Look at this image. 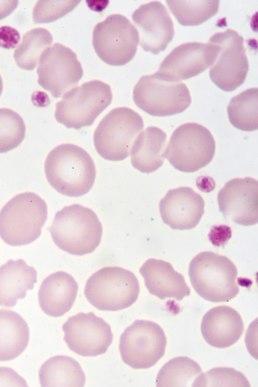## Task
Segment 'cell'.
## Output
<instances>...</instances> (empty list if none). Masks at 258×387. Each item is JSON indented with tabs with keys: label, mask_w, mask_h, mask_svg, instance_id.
<instances>
[{
	"label": "cell",
	"mask_w": 258,
	"mask_h": 387,
	"mask_svg": "<svg viewBox=\"0 0 258 387\" xmlns=\"http://www.w3.org/2000/svg\"><path fill=\"white\" fill-rule=\"evenodd\" d=\"M167 135L161 129L149 126L140 132L131 149V162L139 171L149 174L164 163Z\"/></svg>",
	"instance_id": "23"
},
{
	"label": "cell",
	"mask_w": 258,
	"mask_h": 387,
	"mask_svg": "<svg viewBox=\"0 0 258 387\" xmlns=\"http://www.w3.org/2000/svg\"><path fill=\"white\" fill-rule=\"evenodd\" d=\"M143 127V120L136 111L126 107L114 108L95 131L96 150L105 160H123L130 155L133 143Z\"/></svg>",
	"instance_id": "7"
},
{
	"label": "cell",
	"mask_w": 258,
	"mask_h": 387,
	"mask_svg": "<svg viewBox=\"0 0 258 387\" xmlns=\"http://www.w3.org/2000/svg\"><path fill=\"white\" fill-rule=\"evenodd\" d=\"M20 40L19 32L8 26L0 27V46L6 49L15 48Z\"/></svg>",
	"instance_id": "35"
},
{
	"label": "cell",
	"mask_w": 258,
	"mask_h": 387,
	"mask_svg": "<svg viewBox=\"0 0 258 387\" xmlns=\"http://www.w3.org/2000/svg\"><path fill=\"white\" fill-rule=\"evenodd\" d=\"M257 88L248 89L233 97L227 106V114L231 124L245 132L258 128Z\"/></svg>",
	"instance_id": "26"
},
{
	"label": "cell",
	"mask_w": 258,
	"mask_h": 387,
	"mask_svg": "<svg viewBox=\"0 0 258 387\" xmlns=\"http://www.w3.org/2000/svg\"><path fill=\"white\" fill-rule=\"evenodd\" d=\"M132 17L138 32L140 45L144 51L157 54L166 49L174 30L172 20L162 3L152 1L142 4Z\"/></svg>",
	"instance_id": "16"
},
{
	"label": "cell",
	"mask_w": 258,
	"mask_h": 387,
	"mask_svg": "<svg viewBox=\"0 0 258 387\" xmlns=\"http://www.w3.org/2000/svg\"><path fill=\"white\" fill-rule=\"evenodd\" d=\"M219 211L225 218L248 226L258 222V182L250 177L226 182L217 195Z\"/></svg>",
	"instance_id": "15"
},
{
	"label": "cell",
	"mask_w": 258,
	"mask_h": 387,
	"mask_svg": "<svg viewBox=\"0 0 258 387\" xmlns=\"http://www.w3.org/2000/svg\"><path fill=\"white\" fill-rule=\"evenodd\" d=\"M209 42L214 52L209 71L211 80L224 91H234L244 83L249 70L243 38L228 29L214 34Z\"/></svg>",
	"instance_id": "9"
},
{
	"label": "cell",
	"mask_w": 258,
	"mask_h": 387,
	"mask_svg": "<svg viewBox=\"0 0 258 387\" xmlns=\"http://www.w3.org/2000/svg\"><path fill=\"white\" fill-rule=\"evenodd\" d=\"M80 1H38L33 9L34 23H49L69 13Z\"/></svg>",
	"instance_id": "32"
},
{
	"label": "cell",
	"mask_w": 258,
	"mask_h": 387,
	"mask_svg": "<svg viewBox=\"0 0 258 387\" xmlns=\"http://www.w3.org/2000/svg\"><path fill=\"white\" fill-rule=\"evenodd\" d=\"M39 379L42 387H83L86 381L79 363L63 355L53 356L44 362L39 369Z\"/></svg>",
	"instance_id": "25"
},
{
	"label": "cell",
	"mask_w": 258,
	"mask_h": 387,
	"mask_svg": "<svg viewBox=\"0 0 258 387\" xmlns=\"http://www.w3.org/2000/svg\"><path fill=\"white\" fill-rule=\"evenodd\" d=\"M166 2L180 25L197 26L217 14L220 1L167 0Z\"/></svg>",
	"instance_id": "29"
},
{
	"label": "cell",
	"mask_w": 258,
	"mask_h": 387,
	"mask_svg": "<svg viewBox=\"0 0 258 387\" xmlns=\"http://www.w3.org/2000/svg\"><path fill=\"white\" fill-rule=\"evenodd\" d=\"M29 329L24 318L17 312L0 309V361L13 360L26 349Z\"/></svg>",
	"instance_id": "24"
},
{
	"label": "cell",
	"mask_w": 258,
	"mask_h": 387,
	"mask_svg": "<svg viewBox=\"0 0 258 387\" xmlns=\"http://www.w3.org/2000/svg\"><path fill=\"white\" fill-rule=\"evenodd\" d=\"M47 229L60 249L75 255L93 252L99 246L102 234L101 223L95 212L79 204L65 207L57 212Z\"/></svg>",
	"instance_id": "2"
},
{
	"label": "cell",
	"mask_w": 258,
	"mask_h": 387,
	"mask_svg": "<svg viewBox=\"0 0 258 387\" xmlns=\"http://www.w3.org/2000/svg\"><path fill=\"white\" fill-rule=\"evenodd\" d=\"M133 100L139 108L159 117L181 113L191 102L185 84L167 81L156 72L141 77L134 86Z\"/></svg>",
	"instance_id": "10"
},
{
	"label": "cell",
	"mask_w": 258,
	"mask_h": 387,
	"mask_svg": "<svg viewBox=\"0 0 258 387\" xmlns=\"http://www.w3.org/2000/svg\"><path fill=\"white\" fill-rule=\"evenodd\" d=\"M215 148V140L208 129L201 124L189 122L173 132L163 156L178 170L192 173L212 161Z\"/></svg>",
	"instance_id": "8"
},
{
	"label": "cell",
	"mask_w": 258,
	"mask_h": 387,
	"mask_svg": "<svg viewBox=\"0 0 258 387\" xmlns=\"http://www.w3.org/2000/svg\"><path fill=\"white\" fill-rule=\"evenodd\" d=\"M202 335L211 346L229 347L236 343L244 331L243 320L239 313L228 306H216L204 315L201 325Z\"/></svg>",
	"instance_id": "19"
},
{
	"label": "cell",
	"mask_w": 258,
	"mask_h": 387,
	"mask_svg": "<svg viewBox=\"0 0 258 387\" xmlns=\"http://www.w3.org/2000/svg\"><path fill=\"white\" fill-rule=\"evenodd\" d=\"M202 373L200 366L194 360L186 356L177 357L160 369L156 379V386H189Z\"/></svg>",
	"instance_id": "28"
},
{
	"label": "cell",
	"mask_w": 258,
	"mask_h": 387,
	"mask_svg": "<svg viewBox=\"0 0 258 387\" xmlns=\"http://www.w3.org/2000/svg\"><path fill=\"white\" fill-rule=\"evenodd\" d=\"M232 232L230 227L214 225L211 228L208 236L211 243L216 246H224L231 238Z\"/></svg>",
	"instance_id": "33"
},
{
	"label": "cell",
	"mask_w": 258,
	"mask_h": 387,
	"mask_svg": "<svg viewBox=\"0 0 258 387\" xmlns=\"http://www.w3.org/2000/svg\"><path fill=\"white\" fill-rule=\"evenodd\" d=\"M19 1L0 0V20L11 14L17 7Z\"/></svg>",
	"instance_id": "36"
},
{
	"label": "cell",
	"mask_w": 258,
	"mask_h": 387,
	"mask_svg": "<svg viewBox=\"0 0 258 387\" xmlns=\"http://www.w3.org/2000/svg\"><path fill=\"white\" fill-rule=\"evenodd\" d=\"M3 89V81L0 76V96L2 94Z\"/></svg>",
	"instance_id": "37"
},
{
	"label": "cell",
	"mask_w": 258,
	"mask_h": 387,
	"mask_svg": "<svg viewBox=\"0 0 258 387\" xmlns=\"http://www.w3.org/2000/svg\"><path fill=\"white\" fill-rule=\"evenodd\" d=\"M37 273L25 261L9 260L0 267V306L13 307L33 289Z\"/></svg>",
	"instance_id": "22"
},
{
	"label": "cell",
	"mask_w": 258,
	"mask_h": 387,
	"mask_svg": "<svg viewBox=\"0 0 258 387\" xmlns=\"http://www.w3.org/2000/svg\"><path fill=\"white\" fill-rule=\"evenodd\" d=\"M37 73L39 85L57 98L77 85L83 70L74 51L55 43L41 54Z\"/></svg>",
	"instance_id": "13"
},
{
	"label": "cell",
	"mask_w": 258,
	"mask_h": 387,
	"mask_svg": "<svg viewBox=\"0 0 258 387\" xmlns=\"http://www.w3.org/2000/svg\"><path fill=\"white\" fill-rule=\"evenodd\" d=\"M0 386H28L25 380L14 369L0 367Z\"/></svg>",
	"instance_id": "34"
},
{
	"label": "cell",
	"mask_w": 258,
	"mask_h": 387,
	"mask_svg": "<svg viewBox=\"0 0 258 387\" xmlns=\"http://www.w3.org/2000/svg\"><path fill=\"white\" fill-rule=\"evenodd\" d=\"M139 272L150 293L161 300L173 298L180 301L190 294V289L183 276L166 261L150 259Z\"/></svg>",
	"instance_id": "20"
},
{
	"label": "cell",
	"mask_w": 258,
	"mask_h": 387,
	"mask_svg": "<svg viewBox=\"0 0 258 387\" xmlns=\"http://www.w3.org/2000/svg\"><path fill=\"white\" fill-rule=\"evenodd\" d=\"M78 285L69 274L58 271L50 274L42 282L38 293L42 311L52 317L68 312L76 300Z\"/></svg>",
	"instance_id": "21"
},
{
	"label": "cell",
	"mask_w": 258,
	"mask_h": 387,
	"mask_svg": "<svg viewBox=\"0 0 258 387\" xmlns=\"http://www.w3.org/2000/svg\"><path fill=\"white\" fill-rule=\"evenodd\" d=\"M44 170L49 184L59 194L70 197L88 193L96 177L95 164L90 155L71 144L52 149L45 160Z\"/></svg>",
	"instance_id": "1"
},
{
	"label": "cell",
	"mask_w": 258,
	"mask_h": 387,
	"mask_svg": "<svg viewBox=\"0 0 258 387\" xmlns=\"http://www.w3.org/2000/svg\"><path fill=\"white\" fill-rule=\"evenodd\" d=\"M202 196L189 187L169 190L159 204L164 223L173 230H189L200 222L204 214Z\"/></svg>",
	"instance_id": "18"
},
{
	"label": "cell",
	"mask_w": 258,
	"mask_h": 387,
	"mask_svg": "<svg viewBox=\"0 0 258 387\" xmlns=\"http://www.w3.org/2000/svg\"><path fill=\"white\" fill-rule=\"evenodd\" d=\"M167 340L156 323L136 320L121 335L119 350L123 362L134 369L154 365L164 354Z\"/></svg>",
	"instance_id": "12"
},
{
	"label": "cell",
	"mask_w": 258,
	"mask_h": 387,
	"mask_svg": "<svg viewBox=\"0 0 258 387\" xmlns=\"http://www.w3.org/2000/svg\"><path fill=\"white\" fill-rule=\"evenodd\" d=\"M26 127L22 117L8 108H0V153L17 147L24 139Z\"/></svg>",
	"instance_id": "30"
},
{
	"label": "cell",
	"mask_w": 258,
	"mask_h": 387,
	"mask_svg": "<svg viewBox=\"0 0 258 387\" xmlns=\"http://www.w3.org/2000/svg\"><path fill=\"white\" fill-rule=\"evenodd\" d=\"M238 272L227 256L212 251L200 252L190 261L188 275L197 293L212 302H228L239 293Z\"/></svg>",
	"instance_id": "4"
},
{
	"label": "cell",
	"mask_w": 258,
	"mask_h": 387,
	"mask_svg": "<svg viewBox=\"0 0 258 387\" xmlns=\"http://www.w3.org/2000/svg\"><path fill=\"white\" fill-rule=\"evenodd\" d=\"M63 340L69 349L84 357L105 353L113 335L110 326L93 312H80L70 317L63 325Z\"/></svg>",
	"instance_id": "14"
},
{
	"label": "cell",
	"mask_w": 258,
	"mask_h": 387,
	"mask_svg": "<svg viewBox=\"0 0 258 387\" xmlns=\"http://www.w3.org/2000/svg\"><path fill=\"white\" fill-rule=\"evenodd\" d=\"M140 292L138 279L132 272L118 267H105L87 281L84 294L95 308L117 311L132 305Z\"/></svg>",
	"instance_id": "5"
},
{
	"label": "cell",
	"mask_w": 258,
	"mask_h": 387,
	"mask_svg": "<svg viewBox=\"0 0 258 387\" xmlns=\"http://www.w3.org/2000/svg\"><path fill=\"white\" fill-rule=\"evenodd\" d=\"M139 37L136 27L119 14L107 16L94 27L92 44L98 56L111 66H122L136 54Z\"/></svg>",
	"instance_id": "11"
},
{
	"label": "cell",
	"mask_w": 258,
	"mask_h": 387,
	"mask_svg": "<svg viewBox=\"0 0 258 387\" xmlns=\"http://www.w3.org/2000/svg\"><path fill=\"white\" fill-rule=\"evenodd\" d=\"M47 218V206L32 192L15 196L0 211V237L13 246L27 245L36 240Z\"/></svg>",
	"instance_id": "3"
},
{
	"label": "cell",
	"mask_w": 258,
	"mask_h": 387,
	"mask_svg": "<svg viewBox=\"0 0 258 387\" xmlns=\"http://www.w3.org/2000/svg\"><path fill=\"white\" fill-rule=\"evenodd\" d=\"M52 40L49 31L43 28H36L27 32L14 53L17 64L23 70H33L38 64L41 54L51 45Z\"/></svg>",
	"instance_id": "27"
},
{
	"label": "cell",
	"mask_w": 258,
	"mask_h": 387,
	"mask_svg": "<svg viewBox=\"0 0 258 387\" xmlns=\"http://www.w3.org/2000/svg\"><path fill=\"white\" fill-rule=\"evenodd\" d=\"M244 386L250 387L246 377L242 373L229 367H217L201 373L194 380L191 386Z\"/></svg>",
	"instance_id": "31"
},
{
	"label": "cell",
	"mask_w": 258,
	"mask_h": 387,
	"mask_svg": "<svg viewBox=\"0 0 258 387\" xmlns=\"http://www.w3.org/2000/svg\"><path fill=\"white\" fill-rule=\"evenodd\" d=\"M212 45L191 42L176 47L161 63L156 73L163 79L178 82L195 77L210 67L214 60Z\"/></svg>",
	"instance_id": "17"
},
{
	"label": "cell",
	"mask_w": 258,
	"mask_h": 387,
	"mask_svg": "<svg viewBox=\"0 0 258 387\" xmlns=\"http://www.w3.org/2000/svg\"><path fill=\"white\" fill-rule=\"evenodd\" d=\"M112 99L108 84L97 80L87 82L63 95L56 104L54 117L67 128L79 130L91 125Z\"/></svg>",
	"instance_id": "6"
}]
</instances>
